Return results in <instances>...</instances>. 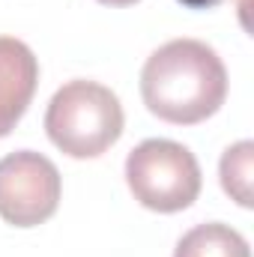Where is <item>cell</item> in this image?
I'll list each match as a JSON object with an SVG mask.
<instances>
[{
	"label": "cell",
	"mask_w": 254,
	"mask_h": 257,
	"mask_svg": "<svg viewBox=\"0 0 254 257\" xmlns=\"http://www.w3.org/2000/svg\"><path fill=\"white\" fill-rule=\"evenodd\" d=\"M39 84V60L36 54L12 36H0V138H6L27 105L33 102Z\"/></svg>",
	"instance_id": "cell-5"
},
{
	"label": "cell",
	"mask_w": 254,
	"mask_h": 257,
	"mask_svg": "<svg viewBox=\"0 0 254 257\" xmlns=\"http://www.w3.org/2000/svg\"><path fill=\"white\" fill-rule=\"evenodd\" d=\"M60 171L33 150H18L0 159V218L12 227H36L60 206Z\"/></svg>",
	"instance_id": "cell-4"
},
{
	"label": "cell",
	"mask_w": 254,
	"mask_h": 257,
	"mask_svg": "<svg viewBox=\"0 0 254 257\" xmlns=\"http://www.w3.org/2000/svg\"><path fill=\"white\" fill-rule=\"evenodd\" d=\"M251 162H254V144L251 141H239L233 147L224 150L221 165H218V177H221V189L230 194V200H236L239 206H251Z\"/></svg>",
	"instance_id": "cell-7"
},
{
	"label": "cell",
	"mask_w": 254,
	"mask_h": 257,
	"mask_svg": "<svg viewBox=\"0 0 254 257\" xmlns=\"http://www.w3.org/2000/svg\"><path fill=\"white\" fill-rule=\"evenodd\" d=\"M183 6H189V9H212V6H218V3H224V0H180Z\"/></svg>",
	"instance_id": "cell-8"
},
{
	"label": "cell",
	"mask_w": 254,
	"mask_h": 257,
	"mask_svg": "<svg viewBox=\"0 0 254 257\" xmlns=\"http://www.w3.org/2000/svg\"><path fill=\"white\" fill-rule=\"evenodd\" d=\"M174 257H251V251L239 230L221 221H209L191 227L177 242Z\"/></svg>",
	"instance_id": "cell-6"
},
{
	"label": "cell",
	"mask_w": 254,
	"mask_h": 257,
	"mask_svg": "<svg viewBox=\"0 0 254 257\" xmlns=\"http://www.w3.org/2000/svg\"><path fill=\"white\" fill-rule=\"evenodd\" d=\"M99 3H105V6H132L138 0H99Z\"/></svg>",
	"instance_id": "cell-9"
},
{
	"label": "cell",
	"mask_w": 254,
	"mask_h": 257,
	"mask_svg": "<svg viewBox=\"0 0 254 257\" xmlns=\"http://www.w3.org/2000/svg\"><path fill=\"white\" fill-rule=\"evenodd\" d=\"M141 96L150 114L174 126L209 120L227 99V69L200 39H171L141 69Z\"/></svg>",
	"instance_id": "cell-1"
},
{
	"label": "cell",
	"mask_w": 254,
	"mask_h": 257,
	"mask_svg": "<svg viewBox=\"0 0 254 257\" xmlns=\"http://www.w3.org/2000/svg\"><path fill=\"white\" fill-rule=\"evenodd\" d=\"M126 183L141 206L153 212H180L197 200L203 177L189 147L168 138H150L129 153Z\"/></svg>",
	"instance_id": "cell-3"
},
{
	"label": "cell",
	"mask_w": 254,
	"mask_h": 257,
	"mask_svg": "<svg viewBox=\"0 0 254 257\" xmlns=\"http://www.w3.org/2000/svg\"><path fill=\"white\" fill-rule=\"evenodd\" d=\"M126 126L120 99L96 81L63 84L45 111L51 144L72 159H96L111 150Z\"/></svg>",
	"instance_id": "cell-2"
}]
</instances>
